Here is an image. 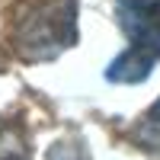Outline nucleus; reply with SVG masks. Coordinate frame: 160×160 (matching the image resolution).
Segmentation results:
<instances>
[{"instance_id": "obj_5", "label": "nucleus", "mask_w": 160, "mask_h": 160, "mask_svg": "<svg viewBox=\"0 0 160 160\" xmlns=\"http://www.w3.org/2000/svg\"><path fill=\"white\" fill-rule=\"evenodd\" d=\"M3 160H22V157H3Z\"/></svg>"}, {"instance_id": "obj_2", "label": "nucleus", "mask_w": 160, "mask_h": 160, "mask_svg": "<svg viewBox=\"0 0 160 160\" xmlns=\"http://www.w3.org/2000/svg\"><path fill=\"white\" fill-rule=\"evenodd\" d=\"M16 51L26 61H45L77 42V0H45L19 13Z\"/></svg>"}, {"instance_id": "obj_1", "label": "nucleus", "mask_w": 160, "mask_h": 160, "mask_svg": "<svg viewBox=\"0 0 160 160\" xmlns=\"http://www.w3.org/2000/svg\"><path fill=\"white\" fill-rule=\"evenodd\" d=\"M115 19L128 48L109 68V83H141L160 61V0H115Z\"/></svg>"}, {"instance_id": "obj_4", "label": "nucleus", "mask_w": 160, "mask_h": 160, "mask_svg": "<svg viewBox=\"0 0 160 160\" xmlns=\"http://www.w3.org/2000/svg\"><path fill=\"white\" fill-rule=\"evenodd\" d=\"M45 160H90L87 141L80 138V135H68V138L55 141V144L45 151Z\"/></svg>"}, {"instance_id": "obj_3", "label": "nucleus", "mask_w": 160, "mask_h": 160, "mask_svg": "<svg viewBox=\"0 0 160 160\" xmlns=\"http://www.w3.org/2000/svg\"><path fill=\"white\" fill-rule=\"evenodd\" d=\"M131 138H135V144H141L144 151H154V154H160V99H157V102L151 106V109L141 115V122L135 125Z\"/></svg>"}]
</instances>
